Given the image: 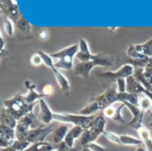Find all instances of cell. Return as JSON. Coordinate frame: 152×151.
I'll use <instances>...</instances> for the list:
<instances>
[{
  "label": "cell",
  "instance_id": "2",
  "mask_svg": "<svg viewBox=\"0 0 152 151\" xmlns=\"http://www.w3.org/2000/svg\"><path fill=\"white\" fill-rule=\"evenodd\" d=\"M83 127L79 126V125H76L74 126L66 135L65 137V144L69 147V148H72L73 144H74V141L78 138L80 135L83 134Z\"/></svg>",
  "mask_w": 152,
  "mask_h": 151
},
{
  "label": "cell",
  "instance_id": "11",
  "mask_svg": "<svg viewBox=\"0 0 152 151\" xmlns=\"http://www.w3.org/2000/svg\"><path fill=\"white\" fill-rule=\"evenodd\" d=\"M42 57L38 56V55H34L31 59V63L33 65H39L42 61Z\"/></svg>",
  "mask_w": 152,
  "mask_h": 151
},
{
  "label": "cell",
  "instance_id": "8",
  "mask_svg": "<svg viewBox=\"0 0 152 151\" xmlns=\"http://www.w3.org/2000/svg\"><path fill=\"white\" fill-rule=\"evenodd\" d=\"M104 134H105L106 138H107L110 142H113V143H116V144H121L120 137L117 136L116 134H113V133H104Z\"/></svg>",
  "mask_w": 152,
  "mask_h": 151
},
{
  "label": "cell",
  "instance_id": "3",
  "mask_svg": "<svg viewBox=\"0 0 152 151\" xmlns=\"http://www.w3.org/2000/svg\"><path fill=\"white\" fill-rule=\"evenodd\" d=\"M68 127L65 125L63 126H61L59 127L53 133V142L54 143H60L61 142V141L63 139H65L67 133H68Z\"/></svg>",
  "mask_w": 152,
  "mask_h": 151
},
{
  "label": "cell",
  "instance_id": "1",
  "mask_svg": "<svg viewBox=\"0 0 152 151\" xmlns=\"http://www.w3.org/2000/svg\"><path fill=\"white\" fill-rule=\"evenodd\" d=\"M52 131V128H37L28 131V142H42L45 136Z\"/></svg>",
  "mask_w": 152,
  "mask_h": 151
},
{
  "label": "cell",
  "instance_id": "4",
  "mask_svg": "<svg viewBox=\"0 0 152 151\" xmlns=\"http://www.w3.org/2000/svg\"><path fill=\"white\" fill-rule=\"evenodd\" d=\"M53 72H54L56 80H57V82L59 83L61 88L63 91H68V90L69 89V84L68 80L66 79V77H65L63 75H61L54 67L53 68Z\"/></svg>",
  "mask_w": 152,
  "mask_h": 151
},
{
  "label": "cell",
  "instance_id": "13",
  "mask_svg": "<svg viewBox=\"0 0 152 151\" xmlns=\"http://www.w3.org/2000/svg\"><path fill=\"white\" fill-rule=\"evenodd\" d=\"M48 32L46 31V30H43V31H41V33H40V37L41 38H43V39H47L48 38Z\"/></svg>",
  "mask_w": 152,
  "mask_h": 151
},
{
  "label": "cell",
  "instance_id": "6",
  "mask_svg": "<svg viewBox=\"0 0 152 151\" xmlns=\"http://www.w3.org/2000/svg\"><path fill=\"white\" fill-rule=\"evenodd\" d=\"M120 142H121V144H124V145H141L142 143V141L137 140L131 136H127V135L120 136Z\"/></svg>",
  "mask_w": 152,
  "mask_h": 151
},
{
  "label": "cell",
  "instance_id": "14",
  "mask_svg": "<svg viewBox=\"0 0 152 151\" xmlns=\"http://www.w3.org/2000/svg\"><path fill=\"white\" fill-rule=\"evenodd\" d=\"M2 151H18V150H16L15 149H13V148L11 146V147H7L6 149H2Z\"/></svg>",
  "mask_w": 152,
  "mask_h": 151
},
{
  "label": "cell",
  "instance_id": "12",
  "mask_svg": "<svg viewBox=\"0 0 152 151\" xmlns=\"http://www.w3.org/2000/svg\"><path fill=\"white\" fill-rule=\"evenodd\" d=\"M52 92H53V88L50 85H46L44 88V93H46V94H50V93H52Z\"/></svg>",
  "mask_w": 152,
  "mask_h": 151
},
{
  "label": "cell",
  "instance_id": "5",
  "mask_svg": "<svg viewBox=\"0 0 152 151\" xmlns=\"http://www.w3.org/2000/svg\"><path fill=\"white\" fill-rule=\"evenodd\" d=\"M41 111H42V121L45 124H49L51 120L53 118V115L51 110L48 109L46 104L41 101Z\"/></svg>",
  "mask_w": 152,
  "mask_h": 151
},
{
  "label": "cell",
  "instance_id": "9",
  "mask_svg": "<svg viewBox=\"0 0 152 151\" xmlns=\"http://www.w3.org/2000/svg\"><path fill=\"white\" fill-rule=\"evenodd\" d=\"M86 147L91 151H106V149H104L102 146H99V145H97L95 143H93V142L87 144Z\"/></svg>",
  "mask_w": 152,
  "mask_h": 151
},
{
  "label": "cell",
  "instance_id": "15",
  "mask_svg": "<svg viewBox=\"0 0 152 151\" xmlns=\"http://www.w3.org/2000/svg\"><path fill=\"white\" fill-rule=\"evenodd\" d=\"M137 151H144V150H143L142 149H138V150Z\"/></svg>",
  "mask_w": 152,
  "mask_h": 151
},
{
  "label": "cell",
  "instance_id": "10",
  "mask_svg": "<svg viewBox=\"0 0 152 151\" xmlns=\"http://www.w3.org/2000/svg\"><path fill=\"white\" fill-rule=\"evenodd\" d=\"M41 57H42V60L44 61V62L45 63V65H47L48 67H51L52 69L53 68V64L52 60L50 59L49 56H47V55L43 53V54H41Z\"/></svg>",
  "mask_w": 152,
  "mask_h": 151
},
{
  "label": "cell",
  "instance_id": "7",
  "mask_svg": "<svg viewBox=\"0 0 152 151\" xmlns=\"http://www.w3.org/2000/svg\"><path fill=\"white\" fill-rule=\"evenodd\" d=\"M30 145V142H27V141H14L13 144H12V148L15 149L16 150L18 151H24L25 150L28 149V147Z\"/></svg>",
  "mask_w": 152,
  "mask_h": 151
}]
</instances>
